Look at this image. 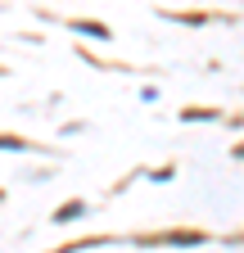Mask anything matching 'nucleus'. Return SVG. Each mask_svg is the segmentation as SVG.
<instances>
[{"label": "nucleus", "mask_w": 244, "mask_h": 253, "mask_svg": "<svg viewBox=\"0 0 244 253\" xmlns=\"http://www.w3.org/2000/svg\"><path fill=\"white\" fill-rule=\"evenodd\" d=\"M77 212H81V204H64V208H59V212H54V221H73Z\"/></svg>", "instance_id": "1"}, {"label": "nucleus", "mask_w": 244, "mask_h": 253, "mask_svg": "<svg viewBox=\"0 0 244 253\" xmlns=\"http://www.w3.org/2000/svg\"><path fill=\"white\" fill-rule=\"evenodd\" d=\"M77 32H86V37H109V32L100 23H77Z\"/></svg>", "instance_id": "2"}]
</instances>
